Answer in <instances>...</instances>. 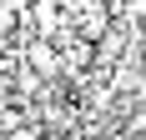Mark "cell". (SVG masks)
<instances>
[{
    "instance_id": "1",
    "label": "cell",
    "mask_w": 146,
    "mask_h": 140,
    "mask_svg": "<svg viewBox=\"0 0 146 140\" xmlns=\"http://www.w3.org/2000/svg\"><path fill=\"white\" fill-rule=\"evenodd\" d=\"M25 60H30V70H35L40 80H56V75H60V50H56L50 40H35V45L25 50Z\"/></svg>"
},
{
    "instance_id": "2",
    "label": "cell",
    "mask_w": 146,
    "mask_h": 140,
    "mask_svg": "<svg viewBox=\"0 0 146 140\" xmlns=\"http://www.w3.org/2000/svg\"><path fill=\"white\" fill-rule=\"evenodd\" d=\"M121 50H126V35H121V30H111V35L96 40V60H101V65H121Z\"/></svg>"
},
{
    "instance_id": "3",
    "label": "cell",
    "mask_w": 146,
    "mask_h": 140,
    "mask_svg": "<svg viewBox=\"0 0 146 140\" xmlns=\"http://www.w3.org/2000/svg\"><path fill=\"white\" fill-rule=\"evenodd\" d=\"M20 0H0V35L5 30H15V20H20V10H15Z\"/></svg>"
},
{
    "instance_id": "4",
    "label": "cell",
    "mask_w": 146,
    "mask_h": 140,
    "mask_svg": "<svg viewBox=\"0 0 146 140\" xmlns=\"http://www.w3.org/2000/svg\"><path fill=\"white\" fill-rule=\"evenodd\" d=\"M126 135H146V105H136L131 120H126Z\"/></svg>"
},
{
    "instance_id": "5",
    "label": "cell",
    "mask_w": 146,
    "mask_h": 140,
    "mask_svg": "<svg viewBox=\"0 0 146 140\" xmlns=\"http://www.w3.org/2000/svg\"><path fill=\"white\" fill-rule=\"evenodd\" d=\"M20 5H35V0H20Z\"/></svg>"
}]
</instances>
